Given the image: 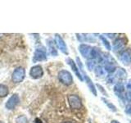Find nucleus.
Returning <instances> with one entry per match:
<instances>
[{"label": "nucleus", "instance_id": "obj_9", "mask_svg": "<svg viewBox=\"0 0 131 123\" xmlns=\"http://www.w3.org/2000/svg\"><path fill=\"white\" fill-rule=\"evenodd\" d=\"M67 64L70 66V67L72 69V71H74V73L75 74V76L78 77V79H79L80 81H83L84 80L83 76H82V74L80 73L79 68H78V66L75 63V61H74L73 59H71V58H70V57H68V58L67 59Z\"/></svg>", "mask_w": 131, "mask_h": 123}, {"label": "nucleus", "instance_id": "obj_25", "mask_svg": "<svg viewBox=\"0 0 131 123\" xmlns=\"http://www.w3.org/2000/svg\"><path fill=\"white\" fill-rule=\"evenodd\" d=\"M104 35H108L109 38L112 39V38H113L115 35H116V34H104Z\"/></svg>", "mask_w": 131, "mask_h": 123}, {"label": "nucleus", "instance_id": "obj_1", "mask_svg": "<svg viewBox=\"0 0 131 123\" xmlns=\"http://www.w3.org/2000/svg\"><path fill=\"white\" fill-rule=\"evenodd\" d=\"M57 77L61 83L66 86H69L73 84V76L71 73L67 70H61L58 72Z\"/></svg>", "mask_w": 131, "mask_h": 123}, {"label": "nucleus", "instance_id": "obj_6", "mask_svg": "<svg viewBox=\"0 0 131 123\" xmlns=\"http://www.w3.org/2000/svg\"><path fill=\"white\" fill-rule=\"evenodd\" d=\"M19 102H20L19 95L17 94H13L9 98H8V100L7 101L5 104V107L8 110H12L19 104Z\"/></svg>", "mask_w": 131, "mask_h": 123}, {"label": "nucleus", "instance_id": "obj_27", "mask_svg": "<svg viewBox=\"0 0 131 123\" xmlns=\"http://www.w3.org/2000/svg\"><path fill=\"white\" fill-rule=\"evenodd\" d=\"M62 123H74V122L70 121H64V122H62Z\"/></svg>", "mask_w": 131, "mask_h": 123}, {"label": "nucleus", "instance_id": "obj_8", "mask_svg": "<svg viewBox=\"0 0 131 123\" xmlns=\"http://www.w3.org/2000/svg\"><path fill=\"white\" fill-rule=\"evenodd\" d=\"M54 42L57 46V48H58L60 50L64 53V54L68 55V48L67 46V44L65 43L64 39L61 38L60 35H58V34L55 35V41Z\"/></svg>", "mask_w": 131, "mask_h": 123}, {"label": "nucleus", "instance_id": "obj_26", "mask_svg": "<svg viewBox=\"0 0 131 123\" xmlns=\"http://www.w3.org/2000/svg\"><path fill=\"white\" fill-rule=\"evenodd\" d=\"M111 123H121L120 121H118L116 120H112V121H111Z\"/></svg>", "mask_w": 131, "mask_h": 123}, {"label": "nucleus", "instance_id": "obj_10", "mask_svg": "<svg viewBox=\"0 0 131 123\" xmlns=\"http://www.w3.org/2000/svg\"><path fill=\"white\" fill-rule=\"evenodd\" d=\"M125 38H123V37H119L117 38L116 40L113 42V50L116 52V53H118V52H122L123 51V48H125Z\"/></svg>", "mask_w": 131, "mask_h": 123}, {"label": "nucleus", "instance_id": "obj_11", "mask_svg": "<svg viewBox=\"0 0 131 123\" xmlns=\"http://www.w3.org/2000/svg\"><path fill=\"white\" fill-rule=\"evenodd\" d=\"M92 47L89 44H81L79 46V51L80 54L86 59H90V53H91Z\"/></svg>", "mask_w": 131, "mask_h": 123}, {"label": "nucleus", "instance_id": "obj_14", "mask_svg": "<svg viewBox=\"0 0 131 123\" xmlns=\"http://www.w3.org/2000/svg\"><path fill=\"white\" fill-rule=\"evenodd\" d=\"M76 37L78 40L81 43L95 42V39H93V37L91 36V35H89V34H76Z\"/></svg>", "mask_w": 131, "mask_h": 123}, {"label": "nucleus", "instance_id": "obj_22", "mask_svg": "<svg viewBox=\"0 0 131 123\" xmlns=\"http://www.w3.org/2000/svg\"><path fill=\"white\" fill-rule=\"evenodd\" d=\"M16 123H30L28 118L25 115H20L16 118Z\"/></svg>", "mask_w": 131, "mask_h": 123}, {"label": "nucleus", "instance_id": "obj_18", "mask_svg": "<svg viewBox=\"0 0 131 123\" xmlns=\"http://www.w3.org/2000/svg\"><path fill=\"white\" fill-rule=\"evenodd\" d=\"M102 101L104 102V104L106 105V107L109 108V110H111L112 112H117V108H116V107L115 106L112 102H110V101H108L106 98H102Z\"/></svg>", "mask_w": 131, "mask_h": 123}, {"label": "nucleus", "instance_id": "obj_23", "mask_svg": "<svg viewBox=\"0 0 131 123\" xmlns=\"http://www.w3.org/2000/svg\"><path fill=\"white\" fill-rule=\"evenodd\" d=\"M95 86H97V87L98 88V89L100 90V91H101V93H102V94H103V95H105V96H108L107 93L106 92V90L104 89V88L102 87V86L101 85H99V84H97V85H96Z\"/></svg>", "mask_w": 131, "mask_h": 123}, {"label": "nucleus", "instance_id": "obj_28", "mask_svg": "<svg viewBox=\"0 0 131 123\" xmlns=\"http://www.w3.org/2000/svg\"><path fill=\"white\" fill-rule=\"evenodd\" d=\"M3 34H0V37H1V36H3Z\"/></svg>", "mask_w": 131, "mask_h": 123}, {"label": "nucleus", "instance_id": "obj_12", "mask_svg": "<svg viewBox=\"0 0 131 123\" xmlns=\"http://www.w3.org/2000/svg\"><path fill=\"white\" fill-rule=\"evenodd\" d=\"M120 60L121 63L128 66L131 63V52L129 49H126V50H123L120 54Z\"/></svg>", "mask_w": 131, "mask_h": 123}, {"label": "nucleus", "instance_id": "obj_29", "mask_svg": "<svg viewBox=\"0 0 131 123\" xmlns=\"http://www.w3.org/2000/svg\"><path fill=\"white\" fill-rule=\"evenodd\" d=\"M0 123H3V121H0Z\"/></svg>", "mask_w": 131, "mask_h": 123}, {"label": "nucleus", "instance_id": "obj_15", "mask_svg": "<svg viewBox=\"0 0 131 123\" xmlns=\"http://www.w3.org/2000/svg\"><path fill=\"white\" fill-rule=\"evenodd\" d=\"M47 44H48V46L49 48V53L53 56V57H56L57 56V46H56V44L53 40L52 39H48L47 40Z\"/></svg>", "mask_w": 131, "mask_h": 123}, {"label": "nucleus", "instance_id": "obj_19", "mask_svg": "<svg viewBox=\"0 0 131 123\" xmlns=\"http://www.w3.org/2000/svg\"><path fill=\"white\" fill-rule=\"evenodd\" d=\"M8 93H9V89L6 85L0 84V98L6 97Z\"/></svg>", "mask_w": 131, "mask_h": 123}, {"label": "nucleus", "instance_id": "obj_30", "mask_svg": "<svg viewBox=\"0 0 131 123\" xmlns=\"http://www.w3.org/2000/svg\"><path fill=\"white\" fill-rule=\"evenodd\" d=\"M129 123H131V121H130V122H129Z\"/></svg>", "mask_w": 131, "mask_h": 123}, {"label": "nucleus", "instance_id": "obj_4", "mask_svg": "<svg viewBox=\"0 0 131 123\" xmlns=\"http://www.w3.org/2000/svg\"><path fill=\"white\" fill-rule=\"evenodd\" d=\"M47 60V51L46 48L43 46H40L35 49L33 56V61L37 63V61H43Z\"/></svg>", "mask_w": 131, "mask_h": 123}, {"label": "nucleus", "instance_id": "obj_2", "mask_svg": "<svg viewBox=\"0 0 131 123\" xmlns=\"http://www.w3.org/2000/svg\"><path fill=\"white\" fill-rule=\"evenodd\" d=\"M68 104L70 108L74 110H80L83 107V102H82L81 98L77 94H70L67 97Z\"/></svg>", "mask_w": 131, "mask_h": 123}, {"label": "nucleus", "instance_id": "obj_3", "mask_svg": "<svg viewBox=\"0 0 131 123\" xmlns=\"http://www.w3.org/2000/svg\"><path fill=\"white\" fill-rule=\"evenodd\" d=\"M25 77H26V69L21 67H16L14 70V71L12 72V80L14 83H20L24 80Z\"/></svg>", "mask_w": 131, "mask_h": 123}, {"label": "nucleus", "instance_id": "obj_16", "mask_svg": "<svg viewBox=\"0 0 131 123\" xmlns=\"http://www.w3.org/2000/svg\"><path fill=\"white\" fill-rule=\"evenodd\" d=\"M125 87L126 89L125 99L129 102H131V79L126 82L125 85Z\"/></svg>", "mask_w": 131, "mask_h": 123}, {"label": "nucleus", "instance_id": "obj_5", "mask_svg": "<svg viewBox=\"0 0 131 123\" xmlns=\"http://www.w3.org/2000/svg\"><path fill=\"white\" fill-rule=\"evenodd\" d=\"M30 76L35 80L40 79L43 76V70L40 65H35L32 67L30 70Z\"/></svg>", "mask_w": 131, "mask_h": 123}, {"label": "nucleus", "instance_id": "obj_21", "mask_svg": "<svg viewBox=\"0 0 131 123\" xmlns=\"http://www.w3.org/2000/svg\"><path fill=\"white\" fill-rule=\"evenodd\" d=\"M96 63L97 61L95 60H93V59H89L87 61V63H86V67L89 70V71H92L96 67Z\"/></svg>", "mask_w": 131, "mask_h": 123}, {"label": "nucleus", "instance_id": "obj_13", "mask_svg": "<svg viewBox=\"0 0 131 123\" xmlns=\"http://www.w3.org/2000/svg\"><path fill=\"white\" fill-rule=\"evenodd\" d=\"M112 75L116 78V80H123V79H125L127 77V72L124 68H121V67H117L116 71H115L113 74Z\"/></svg>", "mask_w": 131, "mask_h": 123}, {"label": "nucleus", "instance_id": "obj_24", "mask_svg": "<svg viewBox=\"0 0 131 123\" xmlns=\"http://www.w3.org/2000/svg\"><path fill=\"white\" fill-rule=\"evenodd\" d=\"M125 112L128 114L129 116H131V104H127L125 107Z\"/></svg>", "mask_w": 131, "mask_h": 123}, {"label": "nucleus", "instance_id": "obj_20", "mask_svg": "<svg viewBox=\"0 0 131 123\" xmlns=\"http://www.w3.org/2000/svg\"><path fill=\"white\" fill-rule=\"evenodd\" d=\"M99 39L102 40V44H103V45L105 46V48H106V49H107L108 51L112 50V46H111V44L109 43V41L106 39V37H105V36H103V35H100V36H99Z\"/></svg>", "mask_w": 131, "mask_h": 123}, {"label": "nucleus", "instance_id": "obj_17", "mask_svg": "<svg viewBox=\"0 0 131 123\" xmlns=\"http://www.w3.org/2000/svg\"><path fill=\"white\" fill-rule=\"evenodd\" d=\"M94 73L97 77H103L106 75V71L104 70L103 67L101 65L96 66L95 68H94Z\"/></svg>", "mask_w": 131, "mask_h": 123}, {"label": "nucleus", "instance_id": "obj_7", "mask_svg": "<svg viewBox=\"0 0 131 123\" xmlns=\"http://www.w3.org/2000/svg\"><path fill=\"white\" fill-rule=\"evenodd\" d=\"M114 93L121 99L125 98V87L122 82H118L114 85Z\"/></svg>", "mask_w": 131, "mask_h": 123}]
</instances>
